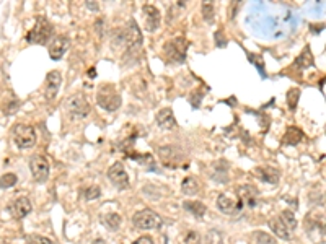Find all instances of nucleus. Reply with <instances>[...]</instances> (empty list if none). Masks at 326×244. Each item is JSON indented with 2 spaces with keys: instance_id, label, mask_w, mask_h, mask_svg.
I'll use <instances>...</instances> for the list:
<instances>
[{
  "instance_id": "obj_1",
  "label": "nucleus",
  "mask_w": 326,
  "mask_h": 244,
  "mask_svg": "<svg viewBox=\"0 0 326 244\" xmlns=\"http://www.w3.org/2000/svg\"><path fill=\"white\" fill-rule=\"evenodd\" d=\"M97 101H98V106H101L108 112L118 111L121 104H123V100H121L116 88H114V85H110V83H105V85H101L98 88Z\"/></svg>"
},
{
  "instance_id": "obj_2",
  "label": "nucleus",
  "mask_w": 326,
  "mask_h": 244,
  "mask_svg": "<svg viewBox=\"0 0 326 244\" xmlns=\"http://www.w3.org/2000/svg\"><path fill=\"white\" fill-rule=\"evenodd\" d=\"M54 33V26L48 18L40 16L36 20L35 28L27 34V41L31 44H46Z\"/></svg>"
},
{
  "instance_id": "obj_3",
  "label": "nucleus",
  "mask_w": 326,
  "mask_h": 244,
  "mask_svg": "<svg viewBox=\"0 0 326 244\" xmlns=\"http://www.w3.org/2000/svg\"><path fill=\"white\" fill-rule=\"evenodd\" d=\"M12 137L18 148H33L36 145V130L33 126L28 124H17L12 129Z\"/></svg>"
},
{
  "instance_id": "obj_4",
  "label": "nucleus",
  "mask_w": 326,
  "mask_h": 244,
  "mask_svg": "<svg viewBox=\"0 0 326 244\" xmlns=\"http://www.w3.org/2000/svg\"><path fill=\"white\" fill-rule=\"evenodd\" d=\"M132 224L139 230H157L162 226V218L155 212L144 208L132 215Z\"/></svg>"
},
{
  "instance_id": "obj_5",
  "label": "nucleus",
  "mask_w": 326,
  "mask_h": 244,
  "mask_svg": "<svg viewBox=\"0 0 326 244\" xmlns=\"http://www.w3.org/2000/svg\"><path fill=\"white\" fill-rule=\"evenodd\" d=\"M165 56L170 62H176L180 64L186 59V50H188V41L184 38H175V40H170L165 44Z\"/></svg>"
},
{
  "instance_id": "obj_6",
  "label": "nucleus",
  "mask_w": 326,
  "mask_h": 244,
  "mask_svg": "<svg viewBox=\"0 0 326 244\" xmlns=\"http://www.w3.org/2000/svg\"><path fill=\"white\" fill-rule=\"evenodd\" d=\"M30 171L36 182H40V184L46 182L49 178V171H51L48 158L43 155H33L30 158Z\"/></svg>"
},
{
  "instance_id": "obj_7",
  "label": "nucleus",
  "mask_w": 326,
  "mask_h": 244,
  "mask_svg": "<svg viewBox=\"0 0 326 244\" xmlns=\"http://www.w3.org/2000/svg\"><path fill=\"white\" fill-rule=\"evenodd\" d=\"M67 111L74 116V118H85L90 112V102L85 98L84 94H74L70 96L66 102Z\"/></svg>"
},
{
  "instance_id": "obj_8",
  "label": "nucleus",
  "mask_w": 326,
  "mask_h": 244,
  "mask_svg": "<svg viewBox=\"0 0 326 244\" xmlns=\"http://www.w3.org/2000/svg\"><path fill=\"white\" fill-rule=\"evenodd\" d=\"M157 153H158L160 160H162V163L165 166H171V168H175V166H178L184 160V153L175 145L160 146Z\"/></svg>"
},
{
  "instance_id": "obj_9",
  "label": "nucleus",
  "mask_w": 326,
  "mask_h": 244,
  "mask_svg": "<svg viewBox=\"0 0 326 244\" xmlns=\"http://www.w3.org/2000/svg\"><path fill=\"white\" fill-rule=\"evenodd\" d=\"M123 40H124L126 48L132 50V52H136V50L140 49V46H142V33H140L136 22H129V24H127L124 30Z\"/></svg>"
},
{
  "instance_id": "obj_10",
  "label": "nucleus",
  "mask_w": 326,
  "mask_h": 244,
  "mask_svg": "<svg viewBox=\"0 0 326 244\" xmlns=\"http://www.w3.org/2000/svg\"><path fill=\"white\" fill-rule=\"evenodd\" d=\"M108 179H110V181L119 189L129 188V176H127V171L121 162L114 163L111 168L108 170Z\"/></svg>"
},
{
  "instance_id": "obj_11",
  "label": "nucleus",
  "mask_w": 326,
  "mask_h": 244,
  "mask_svg": "<svg viewBox=\"0 0 326 244\" xmlns=\"http://www.w3.org/2000/svg\"><path fill=\"white\" fill-rule=\"evenodd\" d=\"M142 14H144V23H145V30L153 33L160 28V22H162V15H160V10L155 5L145 4L142 7Z\"/></svg>"
},
{
  "instance_id": "obj_12",
  "label": "nucleus",
  "mask_w": 326,
  "mask_h": 244,
  "mask_svg": "<svg viewBox=\"0 0 326 244\" xmlns=\"http://www.w3.org/2000/svg\"><path fill=\"white\" fill-rule=\"evenodd\" d=\"M236 194H238V202L243 205V207H254L258 202V196H259V190L254 188L251 184H245V186H240L236 189Z\"/></svg>"
},
{
  "instance_id": "obj_13",
  "label": "nucleus",
  "mask_w": 326,
  "mask_h": 244,
  "mask_svg": "<svg viewBox=\"0 0 326 244\" xmlns=\"http://www.w3.org/2000/svg\"><path fill=\"white\" fill-rule=\"evenodd\" d=\"M217 207L225 215H236L243 208V205L238 202V198L228 194H220L219 198H217Z\"/></svg>"
},
{
  "instance_id": "obj_14",
  "label": "nucleus",
  "mask_w": 326,
  "mask_h": 244,
  "mask_svg": "<svg viewBox=\"0 0 326 244\" xmlns=\"http://www.w3.org/2000/svg\"><path fill=\"white\" fill-rule=\"evenodd\" d=\"M62 85V75L57 72V70H53L46 75V85H44V96L46 100H54L57 93H59V88Z\"/></svg>"
},
{
  "instance_id": "obj_15",
  "label": "nucleus",
  "mask_w": 326,
  "mask_h": 244,
  "mask_svg": "<svg viewBox=\"0 0 326 244\" xmlns=\"http://www.w3.org/2000/svg\"><path fill=\"white\" fill-rule=\"evenodd\" d=\"M70 46V41L67 36H56L53 41L49 42V56L53 60H59L66 54V50Z\"/></svg>"
},
{
  "instance_id": "obj_16",
  "label": "nucleus",
  "mask_w": 326,
  "mask_h": 244,
  "mask_svg": "<svg viewBox=\"0 0 326 244\" xmlns=\"http://www.w3.org/2000/svg\"><path fill=\"white\" fill-rule=\"evenodd\" d=\"M253 176L258 178L259 181L267 182V184H277L280 172H279V170L272 168V166H259V168L253 170Z\"/></svg>"
},
{
  "instance_id": "obj_17",
  "label": "nucleus",
  "mask_w": 326,
  "mask_h": 244,
  "mask_svg": "<svg viewBox=\"0 0 326 244\" xmlns=\"http://www.w3.org/2000/svg\"><path fill=\"white\" fill-rule=\"evenodd\" d=\"M10 210H12V214H14L17 218H25V216H28L31 214V210H33V205H31L28 197L22 196V197H17L15 200L12 202Z\"/></svg>"
},
{
  "instance_id": "obj_18",
  "label": "nucleus",
  "mask_w": 326,
  "mask_h": 244,
  "mask_svg": "<svg viewBox=\"0 0 326 244\" xmlns=\"http://www.w3.org/2000/svg\"><path fill=\"white\" fill-rule=\"evenodd\" d=\"M155 120H157V124H158L160 129H163V130H170V129H173V127L176 126L175 114H173V111H171L170 108L160 109V111L157 112V116H155Z\"/></svg>"
},
{
  "instance_id": "obj_19",
  "label": "nucleus",
  "mask_w": 326,
  "mask_h": 244,
  "mask_svg": "<svg viewBox=\"0 0 326 244\" xmlns=\"http://www.w3.org/2000/svg\"><path fill=\"white\" fill-rule=\"evenodd\" d=\"M269 228L272 230V233L276 234L277 238H280V240H284V241H290V231L285 228V224L280 222V218H272V220L269 222Z\"/></svg>"
},
{
  "instance_id": "obj_20",
  "label": "nucleus",
  "mask_w": 326,
  "mask_h": 244,
  "mask_svg": "<svg viewBox=\"0 0 326 244\" xmlns=\"http://www.w3.org/2000/svg\"><path fill=\"white\" fill-rule=\"evenodd\" d=\"M303 138V132L298 127H287L282 137V145H297Z\"/></svg>"
},
{
  "instance_id": "obj_21",
  "label": "nucleus",
  "mask_w": 326,
  "mask_h": 244,
  "mask_svg": "<svg viewBox=\"0 0 326 244\" xmlns=\"http://www.w3.org/2000/svg\"><path fill=\"white\" fill-rule=\"evenodd\" d=\"M311 66H313V54H311V49L306 46L295 59V67L298 70H305V68H310Z\"/></svg>"
},
{
  "instance_id": "obj_22",
  "label": "nucleus",
  "mask_w": 326,
  "mask_h": 244,
  "mask_svg": "<svg viewBox=\"0 0 326 244\" xmlns=\"http://www.w3.org/2000/svg\"><path fill=\"white\" fill-rule=\"evenodd\" d=\"M183 207H184V210L189 212V214H193L197 218H202L204 215H206V210H207L206 205L199 200H186L183 204Z\"/></svg>"
},
{
  "instance_id": "obj_23",
  "label": "nucleus",
  "mask_w": 326,
  "mask_h": 244,
  "mask_svg": "<svg viewBox=\"0 0 326 244\" xmlns=\"http://www.w3.org/2000/svg\"><path fill=\"white\" fill-rule=\"evenodd\" d=\"M181 190L186 196H196L199 192V181L194 176H186L181 182Z\"/></svg>"
},
{
  "instance_id": "obj_24",
  "label": "nucleus",
  "mask_w": 326,
  "mask_h": 244,
  "mask_svg": "<svg viewBox=\"0 0 326 244\" xmlns=\"http://www.w3.org/2000/svg\"><path fill=\"white\" fill-rule=\"evenodd\" d=\"M103 223H105V226L110 230V231H118L119 226H121V223H123V220H121V216L118 214H106L103 216Z\"/></svg>"
},
{
  "instance_id": "obj_25",
  "label": "nucleus",
  "mask_w": 326,
  "mask_h": 244,
  "mask_svg": "<svg viewBox=\"0 0 326 244\" xmlns=\"http://www.w3.org/2000/svg\"><path fill=\"white\" fill-rule=\"evenodd\" d=\"M279 218H280V222H282V223L285 224V228L289 230V231L297 228V218H295V215H293V212H290V210H284L282 214L279 215Z\"/></svg>"
},
{
  "instance_id": "obj_26",
  "label": "nucleus",
  "mask_w": 326,
  "mask_h": 244,
  "mask_svg": "<svg viewBox=\"0 0 326 244\" xmlns=\"http://www.w3.org/2000/svg\"><path fill=\"white\" fill-rule=\"evenodd\" d=\"M287 106H289L290 111H295L297 109V104H298V100H300V90L298 88H290L289 92H287Z\"/></svg>"
},
{
  "instance_id": "obj_27",
  "label": "nucleus",
  "mask_w": 326,
  "mask_h": 244,
  "mask_svg": "<svg viewBox=\"0 0 326 244\" xmlns=\"http://www.w3.org/2000/svg\"><path fill=\"white\" fill-rule=\"evenodd\" d=\"M207 244H223V234L219 230H209L206 234Z\"/></svg>"
},
{
  "instance_id": "obj_28",
  "label": "nucleus",
  "mask_w": 326,
  "mask_h": 244,
  "mask_svg": "<svg viewBox=\"0 0 326 244\" xmlns=\"http://www.w3.org/2000/svg\"><path fill=\"white\" fill-rule=\"evenodd\" d=\"M17 181H18L17 174H14V172H7V174H4L2 178H0V188H2V189H10V188H14V186L17 184Z\"/></svg>"
},
{
  "instance_id": "obj_29",
  "label": "nucleus",
  "mask_w": 326,
  "mask_h": 244,
  "mask_svg": "<svg viewBox=\"0 0 326 244\" xmlns=\"http://www.w3.org/2000/svg\"><path fill=\"white\" fill-rule=\"evenodd\" d=\"M214 15H215L214 5L210 4V2H204L202 4V16H204V20H206L207 23H212L214 22Z\"/></svg>"
},
{
  "instance_id": "obj_30",
  "label": "nucleus",
  "mask_w": 326,
  "mask_h": 244,
  "mask_svg": "<svg viewBox=\"0 0 326 244\" xmlns=\"http://www.w3.org/2000/svg\"><path fill=\"white\" fill-rule=\"evenodd\" d=\"M101 194V190L98 186H88V188L85 190H82V196H84V198H87V200H95V198H98Z\"/></svg>"
},
{
  "instance_id": "obj_31",
  "label": "nucleus",
  "mask_w": 326,
  "mask_h": 244,
  "mask_svg": "<svg viewBox=\"0 0 326 244\" xmlns=\"http://www.w3.org/2000/svg\"><path fill=\"white\" fill-rule=\"evenodd\" d=\"M27 241L28 244H54L53 240H49V238L41 236V234H28Z\"/></svg>"
},
{
  "instance_id": "obj_32",
  "label": "nucleus",
  "mask_w": 326,
  "mask_h": 244,
  "mask_svg": "<svg viewBox=\"0 0 326 244\" xmlns=\"http://www.w3.org/2000/svg\"><path fill=\"white\" fill-rule=\"evenodd\" d=\"M184 242L186 244H201V236L197 231H189V233L186 234V238H184Z\"/></svg>"
},
{
  "instance_id": "obj_33",
  "label": "nucleus",
  "mask_w": 326,
  "mask_h": 244,
  "mask_svg": "<svg viewBox=\"0 0 326 244\" xmlns=\"http://www.w3.org/2000/svg\"><path fill=\"white\" fill-rule=\"evenodd\" d=\"M253 236H254V240L261 241L263 244H274V240H272V238H271L269 234L263 233V231H258V233H254Z\"/></svg>"
},
{
  "instance_id": "obj_34",
  "label": "nucleus",
  "mask_w": 326,
  "mask_h": 244,
  "mask_svg": "<svg viewBox=\"0 0 326 244\" xmlns=\"http://www.w3.org/2000/svg\"><path fill=\"white\" fill-rule=\"evenodd\" d=\"M132 244H153V240L150 236H142V238H139V240H136Z\"/></svg>"
},
{
  "instance_id": "obj_35",
  "label": "nucleus",
  "mask_w": 326,
  "mask_h": 244,
  "mask_svg": "<svg viewBox=\"0 0 326 244\" xmlns=\"http://www.w3.org/2000/svg\"><path fill=\"white\" fill-rule=\"evenodd\" d=\"M87 7H88V8H92V10H98V8H100V5L93 4V2H87Z\"/></svg>"
},
{
  "instance_id": "obj_36",
  "label": "nucleus",
  "mask_w": 326,
  "mask_h": 244,
  "mask_svg": "<svg viewBox=\"0 0 326 244\" xmlns=\"http://www.w3.org/2000/svg\"><path fill=\"white\" fill-rule=\"evenodd\" d=\"M93 244H105L103 241H93Z\"/></svg>"
}]
</instances>
